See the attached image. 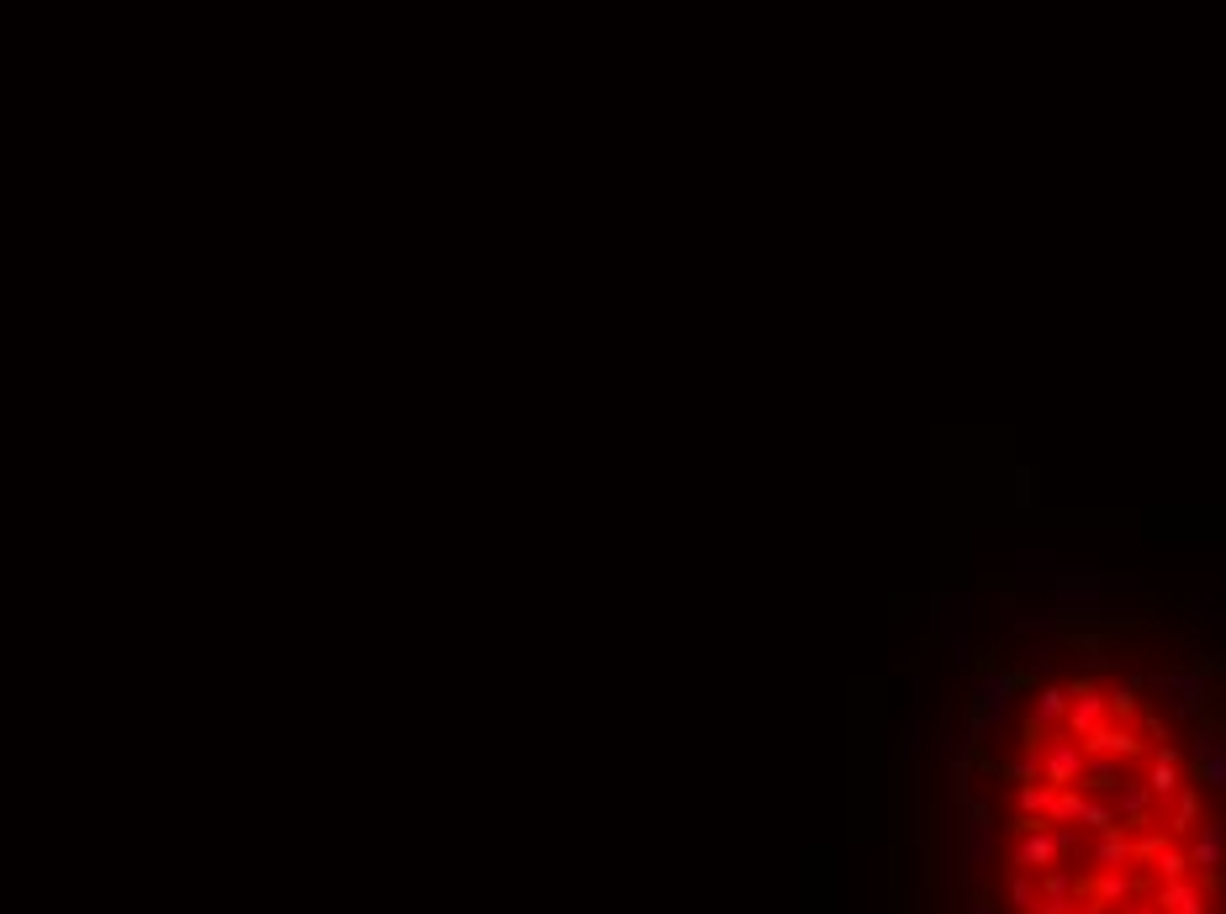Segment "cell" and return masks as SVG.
I'll use <instances>...</instances> for the list:
<instances>
[{
	"mask_svg": "<svg viewBox=\"0 0 1226 914\" xmlns=\"http://www.w3.org/2000/svg\"><path fill=\"white\" fill-rule=\"evenodd\" d=\"M1020 671H978V682H973V703H968V719H973V730H978V745H983V735L994 730L999 719L1010 714V703H1015V693H1020Z\"/></svg>",
	"mask_w": 1226,
	"mask_h": 914,
	"instance_id": "1",
	"label": "cell"
},
{
	"mask_svg": "<svg viewBox=\"0 0 1226 914\" xmlns=\"http://www.w3.org/2000/svg\"><path fill=\"white\" fill-rule=\"evenodd\" d=\"M1079 846V835L1073 830H1057V825H1047V830H1031V835H1015V846H1010V862H1015V872H1047L1052 862H1063V856Z\"/></svg>",
	"mask_w": 1226,
	"mask_h": 914,
	"instance_id": "2",
	"label": "cell"
},
{
	"mask_svg": "<svg viewBox=\"0 0 1226 914\" xmlns=\"http://www.w3.org/2000/svg\"><path fill=\"white\" fill-rule=\"evenodd\" d=\"M1068 719H1063V735L1068 740H1084V735H1094L1100 724L1110 719V693L1105 687H1094L1089 677H1073L1068 682Z\"/></svg>",
	"mask_w": 1226,
	"mask_h": 914,
	"instance_id": "3",
	"label": "cell"
},
{
	"mask_svg": "<svg viewBox=\"0 0 1226 914\" xmlns=\"http://www.w3.org/2000/svg\"><path fill=\"white\" fill-rule=\"evenodd\" d=\"M1084 777V745L1079 740H1047L1042 745V782L1047 788H1079Z\"/></svg>",
	"mask_w": 1226,
	"mask_h": 914,
	"instance_id": "4",
	"label": "cell"
},
{
	"mask_svg": "<svg viewBox=\"0 0 1226 914\" xmlns=\"http://www.w3.org/2000/svg\"><path fill=\"white\" fill-rule=\"evenodd\" d=\"M1190 761L1205 788H1226V735L1216 730V724H1200L1195 740H1190Z\"/></svg>",
	"mask_w": 1226,
	"mask_h": 914,
	"instance_id": "5",
	"label": "cell"
},
{
	"mask_svg": "<svg viewBox=\"0 0 1226 914\" xmlns=\"http://www.w3.org/2000/svg\"><path fill=\"white\" fill-rule=\"evenodd\" d=\"M1084 745V756H1110V761H1131V756H1147V745H1142V735L1131 730V724H1116V719H1105L1094 735H1084L1079 740Z\"/></svg>",
	"mask_w": 1226,
	"mask_h": 914,
	"instance_id": "6",
	"label": "cell"
},
{
	"mask_svg": "<svg viewBox=\"0 0 1226 914\" xmlns=\"http://www.w3.org/2000/svg\"><path fill=\"white\" fill-rule=\"evenodd\" d=\"M1068 682H1042L1031 698V735H1063V719H1068Z\"/></svg>",
	"mask_w": 1226,
	"mask_h": 914,
	"instance_id": "7",
	"label": "cell"
},
{
	"mask_svg": "<svg viewBox=\"0 0 1226 914\" xmlns=\"http://www.w3.org/2000/svg\"><path fill=\"white\" fill-rule=\"evenodd\" d=\"M1110 809H1116V819L1126 830H1147V819H1153V793H1147L1142 777H1121V788L1110 793Z\"/></svg>",
	"mask_w": 1226,
	"mask_h": 914,
	"instance_id": "8",
	"label": "cell"
},
{
	"mask_svg": "<svg viewBox=\"0 0 1226 914\" xmlns=\"http://www.w3.org/2000/svg\"><path fill=\"white\" fill-rule=\"evenodd\" d=\"M1163 687L1174 693V714L1179 719H1200L1205 714V671H1168L1163 677Z\"/></svg>",
	"mask_w": 1226,
	"mask_h": 914,
	"instance_id": "9",
	"label": "cell"
},
{
	"mask_svg": "<svg viewBox=\"0 0 1226 914\" xmlns=\"http://www.w3.org/2000/svg\"><path fill=\"white\" fill-rule=\"evenodd\" d=\"M1184 856H1190V872H1211L1221 867V856H1226V825H1200L1190 841H1184Z\"/></svg>",
	"mask_w": 1226,
	"mask_h": 914,
	"instance_id": "10",
	"label": "cell"
},
{
	"mask_svg": "<svg viewBox=\"0 0 1226 914\" xmlns=\"http://www.w3.org/2000/svg\"><path fill=\"white\" fill-rule=\"evenodd\" d=\"M1153 909L1158 914H1205V888L1200 883H1158L1153 888Z\"/></svg>",
	"mask_w": 1226,
	"mask_h": 914,
	"instance_id": "11",
	"label": "cell"
},
{
	"mask_svg": "<svg viewBox=\"0 0 1226 914\" xmlns=\"http://www.w3.org/2000/svg\"><path fill=\"white\" fill-rule=\"evenodd\" d=\"M968 856L973 862H989L994 856V814H989V804L983 798H968Z\"/></svg>",
	"mask_w": 1226,
	"mask_h": 914,
	"instance_id": "12",
	"label": "cell"
},
{
	"mask_svg": "<svg viewBox=\"0 0 1226 914\" xmlns=\"http://www.w3.org/2000/svg\"><path fill=\"white\" fill-rule=\"evenodd\" d=\"M1200 788H1179V798H1174V809H1168V841H1190V835L1200 830Z\"/></svg>",
	"mask_w": 1226,
	"mask_h": 914,
	"instance_id": "13",
	"label": "cell"
},
{
	"mask_svg": "<svg viewBox=\"0 0 1226 914\" xmlns=\"http://www.w3.org/2000/svg\"><path fill=\"white\" fill-rule=\"evenodd\" d=\"M1121 788V767H1116V761H1110V756H1084V777H1079V793H1116Z\"/></svg>",
	"mask_w": 1226,
	"mask_h": 914,
	"instance_id": "14",
	"label": "cell"
},
{
	"mask_svg": "<svg viewBox=\"0 0 1226 914\" xmlns=\"http://www.w3.org/2000/svg\"><path fill=\"white\" fill-rule=\"evenodd\" d=\"M1057 603H1063V613H1089L1100 603V582L1094 576H1063L1057 582Z\"/></svg>",
	"mask_w": 1226,
	"mask_h": 914,
	"instance_id": "15",
	"label": "cell"
},
{
	"mask_svg": "<svg viewBox=\"0 0 1226 914\" xmlns=\"http://www.w3.org/2000/svg\"><path fill=\"white\" fill-rule=\"evenodd\" d=\"M1094 867L1100 872H1121L1131 867V841H1126V825L1110 830V835H1094Z\"/></svg>",
	"mask_w": 1226,
	"mask_h": 914,
	"instance_id": "16",
	"label": "cell"
},
{
	"mask_svg": "<svg viewBox=\"0 0 1226 914\" xmlns=\"http://www.w3.org/2000/svg\"><path fill=\"white\" fill-rule=\"evenodd\" d=\"M1126 841H1131V867H1153L1158 856L1174 846L1168 830H1126Z\"/></svg>",
	"mask_w": 1226,
	"mask_h": 914,
	"instance_id": "17",
	"label": "cell"
},
{
	"mask_svg": "<svg viewBox=\"0 0 1226 914\" xmlns=\"http://www.w3.org/2000/svg\"><path fill=\"white\" fill-rule=\"evenodd\" d=\"M1147 793H1153V804H1158V798H1168V804H1174V798H1179V788H1184V782H1190V777H1179V767H1174V761H1153V767H1147Z\"/></svg>",
	"mask_w": 1226,
	"mask_h": 914,
	"instance_id": "18",
	"label": "cell"
},
{
	"mask_svg": "<svg viewBox=\"0 0 1226 914\" xmlns=\"http://www.w3.org/2000/svg\"><path fill=\"white\" fill-rule=\"evenodd\" d=\"M1084 798H1089V793H1079V788H1057V793H1052V804H1047V825H1057V830L1079 825Z\"/></svg>",
	"mask_w": 1226,
	"mask_h": 914,
	"instance_id": "19",
	"label": "cell"
},
{
	"mask_svg": "<svg viewBox=\"0 0 1226 914\" xmlns=\"http://www.w3.org/2000/svg\"><path fill=\"white\" fill-rule=\"evenodd\" d=\"M1052 793H1057V788H1047V782H1020V788H1015V814H1026V819H1047Z\"/></svg>",
	"mask_w": 1226,
	"mask_h": 914,
	"instance_id": "20",
	"label": "cell"
},
{
	"mask_svg": "<svg viewBox=\"0 0 1226 914\" xmlns=\"http://www.w3.org/2000/svg\"><path fill=\"white\" fill-rule=\"evenodd\" d=\"M1089 893H1094V904H1121V899H1131V872L1121 867V872H1100V878L1089 883Z\"/></svg>",
	"mask_w": 1226,
	"mask_h": 914,
	"instance_id": "21",
	"label": "cell"
},
{
	"mask_svg": "<svg viewBox=\"0 0 1226 914\" xmlns=\"http://www.w3.org/2000/svg\"><path fill=\"white\" fill-rule=\"evenodd\" d=\"M1079 825H1084L1089 835H1110V830H1121V819H1116V809H1110V798H1084Z\"/></svg>",
	"mask_w": 1226,
	"mask_h": 914,
	"instance_id": "22",
	"label": "cell"
},
{
	"mask_svg": "<svg viewBox=\"0 0 1226 914\" xmlns=\"http://www.w3.org/2000/svg\"><path fill=\"white\" fill-rule=\"evenodd\" d=\"M1137 714H1142V677H1131L1126 687L1110 693V719L1126 724V719H1137Z\"/></svg>",
	"mask_w": 1226,
	"mask_h": 914,
	"instance_id": "23",
	"label": "cell"
},
{
	"mask_svg": "<svg viewBox=\"0 0 1226 914\" xmlns=\"http://www.w3.org/2000/svg\"><path fill=\"white\" fill-rule=\"evenodd\" d=\"M1153 872H1158V883H1184L1190 878V856H1184V846H1168L1153 862Z\"/></svg>",
	"mask_w": 1226,
	"mask_h": 914,
	"instance_id": "24",
	"label": "cell"
},
{
	"mask_svg": "<svg viewBox=\"0 0 1226 914\" xmlns=\"http://www.w3.org/2000/svg\"><path fill=\"white\" fill-rule=\"evenodd\" d=\"M1005 893H1010V904H1015L1020 914H1031V909H1036V899H1042V893H1036V883L1026 878V872H1010Z\"/></svg>",
	"mask_w": 1226,
	"mask_h": 914,
	"instance_id": "25",
	"label": "cell"
},
{
	"mask_svg": "<svg viewBox=\"0 0 1226 914\" xmlns=\"http://www.w3.org/2000/svg\"><path fill=\"white\" fill-rule=\"evenodd\" d=\"M1073 888H1079V883H1073L1068 872H1042V888H1036V893L1052 899V904H1073Z\"/></svg>",
	"mask_w": 1226,
	"mask_h": 914,
	"instance_id": "26",
	"label": "cell"
},
{
	"mask_svg": "<svg viewBox=\"0 0 1226 914\" xmlns=\"http://www.w3.org/2000/svg\"><path fill=\"white\" fill-rule=\"evenodd\" d=\"M1073 914H1105V904H1094V899H1089V904H1073Z\"/></svg>",
	"mask_w": 1226,
	"mask_h": 914,
	"instance_id": "27",
	"label": "cell"
},
{
	"mask_svg": "<svg viewBox=\"0 0 1226 914\" xmlns=\"http://www.w3.org/2000/svg\"><path fill=\"white\" fill-rule=\"evenodd\" d=\"M968 914H994V904H989V899H973V904H968Z\"/></svg>",
	"mask_w": 1226,
	"mask_h": 914,
	"instance_id": "28",
	"label": "cell"
}]
</instances>
